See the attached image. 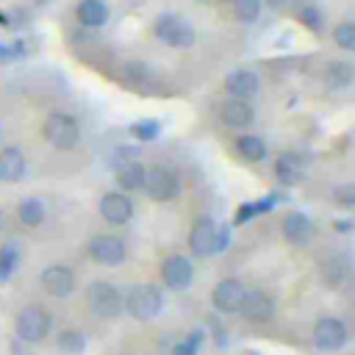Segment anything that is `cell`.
Here are the masks:
<instances>
[{"instance_id":"cell-1","label":"cell","mask_w":355,"mask_h":355,"mask_svg":"<svg viewBox=\"0 0 355 355\" xmlns=\"http://www.w3.org/2000/svg\"><path fill=\"white\" fill-rule=\"evenodd\" d=\"M164 311V291L153 283L130 286L122 294V313H128L136 322H153Z\"/></svg>"},{"instance_id":"cell-2","label":"cell","mask_w":355,"mask_h":355,"mask_svg":"<svg viewBox=\"0 0 355 355\" xmlns=\"http://www.w3.org/2000/svg\"><path fill=\"white\" fill-rule=\"evenodd\" d=\"M153 36L172 50H189L197 42L194 25L189 19H183L180 14H172V11H164L153 19Z\"/></svg>"},{"instance_id":"cell-3","label":"cell","mask_w":355,"mask_h":355,"mask_svg":"<svg viewBox=\"0 0 355 355\" xmlns=\"http://www.w3.org/2000/svg\"><path fill=\"white\" fill-rule=\"evenodd\" d=\"M42 136L50 147L67 153L80 144V122L67 111H50L42 122Z\"/></svg>"},{"instance_id":"cell-4","label":"cell","mask_w":355,"mask_h":355,"mask_svg":"<svg viewBox=\"0 0 355 355\" xmlns=\"http://www.w3.org/2000/svg\"><path fill=\"white\" fill-rule=\"evenodd\" d=\"M14 333L22 344L36 347L53 333V313L42 305H25L14 316Z\"/></svg>"},{"instance_id":"cell-5","label":"cell","mask_w":355,"mask_h":355,"mask_svg":"<svg viewBox=\"0 0 355 355\" xmlns=\"http://www.w3.org/2000/svg\"><path fill=\"white\" fill-rule=\"evenodd\" d=\"M183 183H180V175L175 166L169 164H153L147 166V178H144V194L153 200V202H172L178 194H180Z\"/></svg>"},{"instance_id":"cell-6","label":"cell","mask_w":355,"mask_h":355,"mask_svg":"<svg viewBox=\"0 0 355 355\" xmlns=\"http://www.w3.org/2000/svg\"><path fill=\"white\" fill-rule=\"evenodd\" d=\"M86 302L97 319H116L122 313V291L111 280H92L86 288Z\"/></svg>"},{"instance_id":"cell-7","label":"cell","mask_w":355,"mask_h":355,"mask_svg":"<svg viewBox=\"0 0 355 355\" xmlns=\"http://www.w3.org/2000/svg\"><path fill=\"white\" fill-rule=\"evenodd\" d=\"M311 338H313L316 349L338 352L349 341V327H347V322L341 316H322V319H316V324L311 330Z\"/></svg>"},{"instance_id":"cell-8","label":"cell","mask_w":355,"mask_h":355,"mask_svg":"<svg viewBox=\"0 0 355 355\" xmlns=\"http://www.w3.org/2000/svg\"><path fill=\"white\" fill-rule=\"evenodd\" d=\"M39 286H42V291H44L47 297H53V300H67V297H72L75 288H78V275H75V269L67 266V263H50V266H44V269L39 272Z\"/></svg>"},{"instance_id":"cell-9","label":"cell","mask_w":355,"mask_h":355,"mask_svg":"<svg viewBox=\"0 0 355 355\" xmlns=\"http://www.w3.org/2000/svg\"><path fill=\"white\" fill-rule=\"evenodd\" d=\"M86 255H89V261H94L100 266H119L128 258V247H125V241L119 236L94 233L86 241Z\"/></svg>"},{"instance_id":"cell-10","label":"cell","mask_w":355,"mask_h":355,"mask_svg":"<svg viewBox=\"0 0 355 355\" xmlns=\"http://www.w3.org/2000/svg\"><path fill=\"white\" fill-rule=\"evenodd\" d=\"M216 219L211 214H200L194 216L191 227H189V250L194 258H208L216 255Z\"/></svg>"},{"instance_id":"cell-11","label":"cell","mask_w":355,"mask_h":355,"mask_svg":"<svg viewBox=\"0 0 355 355\" xmlns=\"http://www.w3.org/2000/svg\"><path fill=\"white\" fill-rule=\"evenodd\" d=\"M161 280L169 291H186L194 280V266H191V258L180 255V252H172L161 261Z\"/></svg>"},{"instance_id":"cell-12","label":"cell","mask_w":355,"mask_h":355,"mask_svg":"<svg viewBox=\"0 0 355 355\" xmlns=\"http://www.w3.org/2000/svg\"><path fill=\"white\" fill-rule=\"evenodd\" d=\"M239 313H241L247 322L263 324V322L275 319V297H272V294H266L263 288H244V297H241Z\"/></svg>"},{"instance_id":"cell-13","label":"cell","mask_w":355,"mask_h":355,"mask_svg":"<svg viewBox=\"0 0 355 355\" xmlns=\"http://www.w3.org/2000/svg\"><path fill=\"white\" fill-rule=\"evenodd\" d=\"M222 92L227 97H236V100H252L261 92V75L255 69H250V67H239V69L225 75Z\"/></svg>"},{"instance_id":"cell-14","label":"cell","mask_w":355,"mask_h":355,"mask_svg":"<svg viewBox=\"0 0 355 355\" xmlns=\"http://www.w3.org/2000/svg\"><path fill=\"white\" fill-rule=\"evenodd\" d=\"M97 211H100V216L108 222V225H128L130 219H133V200H130V194H125V191H105L103 197H100V205H97Z\"/></svg>"},{"instance_id":"cell-15","label":"cell","mask_w":355,"mask_h":355,"mask_svg":"<svg viewBox=\"0 0 355 355\" xmlns=\"http://www.w3.org/2000/svg\"><path fill=\"white\" fill-rule=\"evenodd\" d=\"M280 230H283V239L294 247H308L316 236V225L305 211H288L280 222Z\"/></svg>"},{"instance_id":"cell-16","label":"cell","mask_w":355,"mask_h":355,"mask_svg":"<svg viewBox=\"0 0 355 355\" xmlns=\"http://www.w3.org/2000/svg\"><path fill=\"white\" fill-rule=\"evenodd\" d=\"M244 283L239 277H222L214 291H211V305L216 313H239V305H241V297H244Z\"/></svg>"},{"instance_id":"cell-17","label":"cell","mask_w":355,"mask_h":355,"mask_svg":"<svg viewBox=\"0 0 355 355\" xmlns=\"http://www.w3.org/2000/svg\"><path fill=\"white\" fill-rule=\"evenodd\" d=\"M219 119L225 128L230 130H247L252 122H255V108L250 100H236V97H227L222 105H219Z\"/></svg>"},{"instance_id":"cell-18","label":"cell","mask_w":355,"mask_h":355,"mask_svg":"<svg viewBox=\"0 0 355 355\" xmlns=\"http://www.w3.org/2000/svg\"><path fill=\"white\" fill-rule=\"evenodd\" d=\"M28 172V155L22 147H0V183H19Z\"/></svg>"},{"instance_id":"cell-19","label":"cell","mask_w":355,"mask_h":355,"mask_svg":"<svg viewBox=\"0 0 355 355\" xmlns=\"http://www.w3.org/2000/svg\"><path fill=\"white\" fill-rule=\"evenodd\" d=\"M305 158L294 150H286L275 158V178L283 183V186H294L302 180V172H305Z\"/></svg>"},{"instance_id":"cell-20","label":"cell","mask_w":355,"mask_h":355,"mask_svg":"<svg viewBox=\"0 0 355 355\" xmlns=\"http://www.w3.org/2000/svg\"><path fill=\"white\" fill-rule=\"evenodd\" d=\"M352 275V261L347 252H333L322 261V280L330 288H341Z\"/></svg>"},{"instance_id":"cell-21","label":"cell","mask_w":355,"mask_h":355,"mask_svg":"<svg viewBox=\"0 0 355 355\" xmlns=\"http://www.w3.org/2000/svg\"><path fill=\"white\" fill-rule=\"evenodd\" d=\"M233 153H236L244 164H261V161H266L269 147H266V141H263L261 136H255V133H239V136L233 139Z\"/></svg>"},{"instance_id":"cell-22","label":"cell","mask_w":355,"mask_h":355,"mask_svg":"<svg viewBox=\"0 0 355 355\" xmlns=\"http://www.w3.org/2000/svg\"><path fill=\"white\" fill-rule=\"evenodd\" d=\"M108 17H111V8L105 0H78V6H75V19L89 31L103 28L108 22Z\"/></svg>"},{"instance_id":"cell-23","label":"cell","mask_w":355,"mask_h":355,"mask_svg":"<svg viewBox=\"0 0 355 355\" xmlns=\"http://www.w3.org/2000/svg\"><path fill=\"white\" fill-rule=\"evenodd\" d=\"M144 178H147V166L136 158L119 169H114V180H116V189L125 191V194H136L144 189Z\"/></svg>"},{"instance_id":"cell-24","label":"cell","mask_w":355,"mask_h":355,"mask_svg":"<svg viewBox=\"0 0 355 355\" xmlns=\"http://www.w3.org/2000/svg\"><path fill=\"white\" fill-rule=\"evenodd\" d=\"M352 80H355V69L349 61H330L324 67V86L330 92H344L352 86Z\"/></svg>"},{"instance_id":"cell-25","label":"cell","mask_w":355,"mask_h":355,"mask_svg":"<svg viewBox=\"0 0 355 355\" xmlns=\"http://www.w3.org/2000/svg\"><path fill=\"white\" fill-rule=\"evenodd\" d=\"M86 347H89V338L78 327H64L55 336V352L58 355H83Z\"/></svg>"},{"instance_id":"cell-26","label":"cell","mask_w":355,"mask_h":355,"mask_svg":"<svg viewBox=\"0 0 355 355\" xmlns=\"http://www.w3.org/2000/svg\"><path fill=\"white\" fill-rule=\"evenodd\" d=\"M19 263H22V244L17 239L0 244V283H8Z\"/></svg>"},{"instance_id":"cell-27","label":"cell","mask_w":355,"mask_h":355,"mask_svg":"<svg viewBox=\"0 0 355 355\" xmlns=\"http://www.w3.org/2000/svg\"><path fill=\"white\" fill-rule=\"evenodd\" d=\"M44 216H47V205H44L42 197H25V200H19V205H17V219H19L25 227H39V225L44 222Z\"/></svg>"},{"instance_id":"cell-28","label":"cell","mask_w":355,"mask_h":355,"mask_svg":"<svg viewBox=\"0 0 355 355\" xmlns=\"http://www.w3.org/2000/svg\"><path fill=\"white\" fill-rule=\"evenodd\" d=\"M277 205V194H269V197H261V200H252V202H244V205H239V211H236V225H244V222H250L252 216H261V214H266V211H272Z\"/></svg>"},{"instance_id":"cell-29","label":"cell","mask_w":355,"mask_h":355,"mask_svg":"<svg viewBox=\"0 0 355 355\" xmlns=\"http://www.w3.org/2000/svg\"><path fill=\"white\" fill-rule=\"evenodd\" d=\"M230 8H233V17L239 22L252 25L263 11V0H230Z\"/></svg>"},{"instance_id":"cell-30","label":"cell","mask_w":355,"mask_h":355,"mask_svg":"<svg viewBox=\"0 0 355 355\" xmlns=\"http://www.w3.org/2000/svg\"><path fill=\"white\" fill-rule=\"evenodd\" d=\"M297 19H300L308 31H313V33H322V31H324V14H322V8H319L316 3H302V6L297 8Z\"/></svg>"},{"instance_id":"cell-31","label":"cell","mask_w":355,"mask_h":355,"mask_svg":"<svg viewBox=\"0 0 355 355\" xmlns=\"http://www.w3.org/2000/svg\"><path fill=\"white\" fill-rule=\"evenodd\" d=\"M122 75H125V83H130V86H147L153 80V69L144 61H128Z\"/></svg>"},{"instance_id":"cell-32","label":"cell","mask_w":355,"mask_h":355,"mask_svg":"<svg viewBox=\"0 0 355 355\" xmlns=\"http://www.w3.org/2000/svg\"><path fill=\"white\" fill-rule=\"evenodd\" d=\"M130 136L136 141H155L161 136V122L158 119H136L130 125Z\"/></svg>"},{"instance_id":"cell-33","label":"cell","mask_w":355,"mask_h":355,"mask_svg":"<svg viewBox=\"0 0 355 355\" xmlns=\"http://www.w3.org/2000/svg\"><path fill=\"white\" fill-rule=\"evenodd\" d=\"M333 42H336L341 50L352 53V50H355V22H349V19L338 22V25L333 28Z\"/></svg>"},{"instance_id":"cell-34","label":"cell","mask_w":355,"mask_h":355,"mask_svg":"<svg viewBox=\"0 0 355 355\" xmlns=\"http://www.w3.org/2000/svg\"><path fill=\"white\" fill-rule=\"evenodd\" d=\"M202 338H205V333H202L200 327H197V330H191L183 341H178V344L172 347V355H200Z\"/></svg>"},{"instance_id":"cell-35","label":"cell","mask_w":355,"mask_h":355,"mask_svg":"<svg viewBox=\"0 0 355 355\" xmlns=\"http://www.w3.org/2000/svg\"><path fill=\"white\" fill-rule=\"evenodd\" d=\"M136 155H139V150H136V147H130V144H119V147H114V150H111V166H114V169H119V166H125V164L136 161Z\"/></svg>"},{"instance_id":"cell-36","label":"cell","mask_w":355,"mask_h":355,"mask_svg":"<svg viewBox=\"0 0 355 355\" xmlns=\"http://www.w3.org/2000/svg\"><path fill=\"white\" fill-rule=\"evenodd\" d=\"M336 197H338V202H341L344 208H352V205H355V186L347 183V186L336 189Z\"/></svg>"},{"instance_id":"cell-37","label":"cell","mask_w":355,"mask_h":355,"mask_svg":"<svg viewBox=\"0 0 355 355\" xmlns=\"http://www.w3.org/2000/svg\"><path fill=\"white\" fill-rule=\"evenodd\" d=\"M230 247V227H216V252H225Z\"/></svg>"},{"instance_id":"cell-38","label":"cell","mask_w":355,"mask_h":355,"mask_svg":"<svg viewBox=\"0 0 355 355\" xmlns=\"http://www.w3.org/2000/svg\"><path fill=\"white\" fill-rule=\"evenodd\" d=\"M19 50L17 47H8V44H0V61H8V58H17Z\"/></svg>"},{"instance_id":"cell-39","label":"cell","mask_w":355,"mask_h":355,"mask_svg":"<svg viewBox=\"0 0 355 355\" xmlns=\"http://www.w3.org/2000/svg\"><path fill=\"white\" fill-rule=\"evenodd\" d=\"M338 230H352V225H349V219H338V225H336Z\"/></svg>"},{"instance_id":"cell-40","label":"cell","mask_w":355,"mask_h":355,"mask_svg":"<svg viewBox=\"0 0 355 355\" xmlns=\"http://www.w3.org/2000/svg\"><path fill=\"white\" fill-rule=\"evenodd\" d=\"M0 227H3V214H0Z\"/></svg>"}]
</instances>
